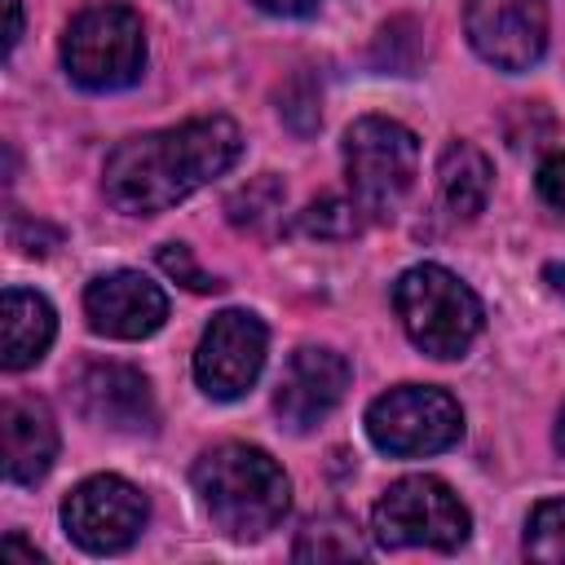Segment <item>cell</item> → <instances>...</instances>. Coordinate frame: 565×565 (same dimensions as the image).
Segmentation results:
<instances>
[{"label": "cell", "mask_w": 565, "mask_h": 565, "mask_svg": "<svg viewBox=\"0 0 565 565\" xmlns=\"http://www.w3.org/2000/svg\"><path fill=\"white\" fill-rule=\"evenodd\" d=\"M556 450H565V411H561V419H556Z\"/></svg>", "instance_id": "83f0119b"}, {"label": "cell", "mask_w": 565, "mask_h": 565, "mask_svg": "<svg viewBox=\"0 0 565 565\" xmlns=\"http://www.w3.org/2000/svg\"><path fill=\"white\" fill-rule=\"evenodd\" d=\"M539 194H543V203L547 207H556V212H565V150H556V154H547L543 163H539Z\"/></svg>", "instance_id": "cb8c5ba5"}, {"label": "cell", "mask_w": 565, "mask_h": 565, "mask_svg": "<svg viewBox=\"0 0 565 565\" xmlns=\"http://www.w3.org/2000/svg\"><path fill=\"white\" fill-rule=\"evenodd\" d=\"M4 556H22V561H31V565H35V561H44V556H40L35 547H26L18 534H9V539H4Z\"/></svg>", "instance_id": "4316f807"}, {"label": "cell", "mask_w": 565, "mask_h": 565, "mask_svg": "<svg viewBox=\"0 0 565 565\" xmlns=\"http://www.w3.org/2000/svg\"><path fill=\"white\" fill-rule=\"evenodd\" d=\"M525 556L565 565V499H543L525 521Z\"/></svg>", "instance_id": "d6986e66"}, {"label": "cell", "mask_w": 565, "mask_h": 565, "mask_svg": "<svg viewBox=\"0 0 565 565\" xmlns=\"http://www.w3.org/2000/svg\"><path fill=\"white\" fill-rule=\"evenodd\" d=\"M472 530L459 494L437 477H402L371 508V539L380 547H437L455 552Z\"/></svg>", "instance_id": "8992f818"}, {"label": "cell", "mask_w": 565, "mask_h": 565, "mask_svg": "<svg viewBox=\"0 0 565 565\" xmlns=\"http://www.w3.org/2000/svg\"><path fill=\"white\" fill-rule=\"evenodd\" d=\"M296 234H309V238H353L358 230H362V207H358V199H340V194H327V199H313L300 216H296V225H291Z\"/></svg>", "instance_id": "ac0fdd59"}, {"label": "cell", "mask_w": 565, "mask_h": 565, "mask_svg": "<svg viewBox=\"0 0 565 565\" xmlns=\"http://www.w3.org/2000/svg\"><path fill=\"white\" fill-rule=\"evenodd\" d=\"M84 318L97 335L110 340H146L168 318V296L159 282H150L137 269H115L88 282L84 291Z\"/></svg>", "instance_id": "7c38bea8"}, {"label": "cell", "mask_w": 565, "mask_h": 565, "mask_svg": "<svg viewBox=\"0 0 565 565\" xmlns=\"http://www.w3.org/2000/svg\"><path fill=\"white\" fill-rule=\"evenodd\" d=\"M265 322L247 309H225L207 322L199 349H194V380L207 397L216 402H230V397H243L260 366H265Z\"/></svg>", "instance_id": "9c48e42d"}, {"label": "cell", "mask_w": 565, "mask_h": 565, "mask_svg": "<svg viewBox=\"0 0 565 565\" xmlns=\"http://www.w3.org/2000/svg\"><path fill=\"white\" fill-rule=\"evenodd\" d=\"M62 66L79 88H128L146 66V31L128 4H93L62 35Z\"/></svg>", "instance_id": "277c9868"}, {"label": "cell", "mask_w": 565, "mask_h": 565, "mask_svg": "<svg viewBox=\"0 0 565 565\" xmlns=\"http://www.w3.org/2000/svg\"><path fill=\"white\" fill-rule=\"evenodd\" d=\"M393 309L415 349L428 358H463L481 331V300L441 265H411L393 282Z\"/></svg>", "instance_id": "3957f363"}, {"label": "cell", "mask_w": 565, "mask_h": 565, "mask_svg": "<svg viewBox=\"0 0 565 565\" xmlns=\"http://www.w3.org/2000/svg\"><path fill=\"white\" fill-rule=\"evenodd\" d=\"M415 163H419V141L397 119L362 115L344 132L349 190H353L358 207L375 221H388L402 207V199L415 181Z\"/></svg>", "instance_id": "5b68a950"}, {"label": "cell", "mask_w": 565, "mask_h": 565, "mask_svg": "<svg viewBox=\"0 0 565 565\" xmlns=\"http://www.w3.org/2000/svg\"><path fill=\"white\" fill-rule=\"evenodd\" d=\"M71 397L88 424L110 428V433H150L159 415L150 380L124 362H88L71 380Z\"/></svg>", "instance_id": "8fae6325"}, {"label": "cell", "mask_w": 565, "mask_h": 565, "mask_svg": "<svg viewBox=\"0 0 565 565\" xmlns=\"http://www.w3.org/2000/svg\"><path fill=\"white\" fill-rule=\"evenodd\" d=\"M159 269L168 278H177L181 287H190V291H221L225 287L221 278H212L207 269H199V260H194V252L185 243H163L159 247Z\"/></svg>", "instance_id": "7402d4cb"}, {"label": "cell", "mask_w": 565, "mask_h": 565, "mask_svg": "<svg viewBox=\"0 0 565 565\" xmlns=\"http://www.w3.org/2000/svg\"><path fill=\"white\" fill-rule=\"evenodd\" d=\"M459 433H463L459 402L433 384H397L366 406V437L397 459L437 455L455 446Z\"/></svg>", "instance_id": "52a82bcc"}, {"label": "cell", "mask_w": 565, "mask_h": 565, "mask_svg": "<svg viewBox=\"0 0 565 565\" xmlns=\"http://www.w3.org/2000/svg\"><path fill=\"white\" fill-rule=\"evenodd\" d=\"M291 556L296 561H353V556H366V539H362V530L349 516L331 512V516L305 521Z\"/></svg>", "instance_id": "e0dca14e"}, {"label": "cell", "mask_w": 565, "mask_h": 565, "mask_svg": "<svg viewBox=\"0 0 565 565\" xmlns=\"http://www.w3.org/2000/svg\"><path fill=\"white\" fill-rule=\"evenodd\" d=\"M53 331H57V318H53V305L40 291H26V287L4 291V300H0V335H4L0 362H4V371L35 366L49 353Z\"/></svg>", "instance_id": "9a60e30c"}, {"label": "cell", "mask_w": 565, "mask_h": 565, "mask_svg": "<svg viewBox=\"0 0 565 565\" xmlns=\"http://www.w3.org/2000/svg\"><path fill=\"white\" fill-rule=\"evenodd\" d=\"M282 199H287L282 181H278L274 172H260V177H252L243 190H234V194L225 199V216H230L234 225H260L265 216H274V212L282 207Z\"/></svg>", "instance_id": "ffe728a7"}, {"label": "cell", "mask_w": 565, "mask_h": 565, "mask_svg": "<svg viewBox=\"0 0 565 565\" xmlns=\"http://www.w3.org/2000/svg\"><path fill=\"white\" fill-rule=\"evenodd\" d=\"M190 481L207 521L238 543L265 539L287 516V503H291L287 472L260 446H247V441H221L203 450L194 459Z\"/></svg>", "instance_id": "7a4b0ae2"}, {"label": "cell", "mask_w": 565, "mask_h": 565, "mask_svg": "<svg viewBox=\"0 0 565 565\" xmlns=\"http://www.w3.org/2000/svg\"><path fill=\"white\" fill-rule=\"evenodd\" d=\"M4 428V477L35 486L57 459V424L40 397H9L0 406Z\"/></svg>", "instance_id": "5bb4252c"}, {"label": "cell", "mask_w": 565, "mask_h": 565, "mask_svg": "<svg viewBox=\"0 0 565 565\" xmlns=\"http://www.w3.org/2000/svg\"><path fill=\"white\" fill-rule=\"evenodd\" d=\"M472 49L499 71H530L547 49V0H468Z\"/></svg>", "instance_id": "30bf717a"}, {"label": "cell", "mask_w": 565, "mask_h": 565, "mask_svg": "<svg viewBox=\"0 0 565 565\" xmlns=\"http://www.w3.org/2000/svg\"><path fill=\"white\" fill-rule=\"evenodd\" d=\"M265 13H278V18H305V13H313L322 0H256Z\"/></svg>", "instance_id": "d4e9b609"}, {"label": "cell", "mask_w": 565, "mask_h": 565, "mask_svg": "<svg viewBox=\"0 0 565 565\" xmlns=\"http://www.w3.org/2000/svg\"><path fill=\"white\" fill-rule=\"evenodd\" d=\"M9 243H13L18 252H26V256H44V252L57 247V230H49L44 221H22V216H13Z\"/></svg>", "instance_id": "603a6c76"}, {"label": "cell", "mask_w": 565, "mask_h": 565, "mask_svg": "<svg viewBox=\"0 0 565 565\" xmlns=\"http://www.w3.org/2000/svg\"><path fill=\"white\" fill-rule=\"evenodd\" d=\"M278 115H282L300 137L318 128L322 110H318V84H313V75H309V71L291 75V79L278 88Z\"/></svg>", "instance_id": "44dd1931"}, {"label": "cell", "mask_w": 565, "mask_h": 565, "mask_svg": "<svg viewBox=\"0 0 565 565\" xmlns=\"http://www.w3.org/2000/svg\"><path fill=\"white\" fill-rule=\"evenodd\" d=\"M18 35H22V0H9V35H4V49L9 53H13Z\"/></svg>", "instance_id": "484cf974"}, {"label": "cell", "mask_w": 565, "mask_h": 565, "mask_svg": "<svg viewBox=\"0 0 565 565\" xmlns=\"http://www.w3.org/2000/svg\"><path fill=\"white\" fill-rule=\"evenodd\" d=\"M490 177H494V168L472 141H450L437 159V190H441V203L450 207V216L472 221L490 199Z\"/></svg>", "instance_id": "2e32d148"}, {"label": "cell", "mask_w": 565, "mask_h": 565, "mask_svg": "<svg viewBox=\"0 0 565 565\" xmlns=\"http://www.w3.org/2000/svg\"><path fill=\"white\" fill-rule=\"evenodd\" d=\"M349 375L353 371L335 349H318V344L296 349L282 380H278V393H274L278 419L291 433H309L313 424H322L340 406V397L349 388Z\"/></svg>", "instance_id": "4fadbf2b"}, {"label": "cell", "mask_w": 565, "mask_h": 565, "mask_svg": "<svg viewBox=\"0 0 565 565\" xmlns=\"http://www.w3.org/2000/svg\"><path fill=\"white\" fill-rule=\"evenodd\" d=\"M243 150V132L230 115H199L172 128L128 137L110 150L102 190L128 216H154L190 199L221 177Z\"/></svg>", "instance_id": "6da1fadb"}, {"label": "cell", "mask_w": 565, "mask_h": 565, "mask_svg": "<svg viewBox=\"0 0 565 565\" xmlns=\"http://www.w3.org/2000/svg\"><path fill=\"white\" fill-rule=\"evenodd\" d=\"M150 516V503L146 494L124 481V477H88L79 481L66 503H62V525L66 534L84 547V552H97V556H110V552H124L137 543L141 525Z\"/></svg>", "instance_id": "ba28073f"}]
</instances>
